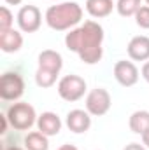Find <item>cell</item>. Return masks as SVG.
Returning <instances> with one entry per match:
<instances>
[{
    "mask_svg": "<svg viewBox=\"0 0 149 150\" xmlns=\"http://www.w3.org/2000/svg\"><path fill=\"white\" fill-rule=\"evenodd\" d=\"M104 28L95 21H84L82 26L74 28L67 33L65 45L69 51L77 52L81 61L86 65H95L102 59L104 49Z\"/></svg>",
    "mask_w": 149,
    "mask_h": 150,
    "instance_id": "6da1fadb",
    "label": "cell"
},
{
    "mask_svg": "<svg viewBox=\"0 0 149 150\" xmlns=\"http://www.w3.org/2000/svg\"><path fill=\"white\" fill-rule=\"evenodd\" d=\"M82 18V9L77 2H62L51 5L46 11V23L56 32H63L75 26Z\"/></svg>",
    "mask_w": 149,
    "mask_h": 150,
    "instance_id": "7a4b0ae2",
    "label": "cell"
},
{
    "mask_svg": "<svg viewBox=\"0 0 149 150\" xmlns=\"http://www.w3.org/2000/svg\"><path fill=\"white\" fill-rule=\"evenodd\" d=\"M35 110L28 103H14L7 110V120L9 124L18 131H27L35 122Z\"/></svg>",
    "mask_w": 149,
    "mask_h": 150,
    "instance_id": "3957f363",
    "label": "cell"
},
{
    "mask_svg": "<svg viewBox=\"0 0 149 150\" xmlns=\"http://www.w3.org/2000/svg\"><path fill=\"white\" fill-rule=\"evenodd\" d=\"M86 93V80L79 75H65L58 82V94L65 101H77Z\"/></svg>",
    "mask_w": 149,
    "mask_h": 150,
    "instance_id": "277c9868",
    "label": "cell"
},
{
    "mask_svg": "<svg viewBox=\"0 0 149 150\" xmlns=\"http://www.w3.org/2000/svg\"><path fill=\"white\" fill-rule=\"evenodd\" d=\"M25 91V82L21 79V75L16 72H7L2 75L0 79V96L5 101H12L18 100Z\"/></svg>",
    "mask_w": 149,
    "mask_h": 150,
    "instance_id": "5b68a950",
    "label": "cell"
},
{
    "mask_svg": "<svg viewBox=\"0 0 149 150\" xmlns=\"http://www.w3.org/2000/svg\"><path fill=\"white\" fill-rule=\"evenodd\" d=\"M111 108V94L104 87H97L86 96V110L91 115H105Z\"/></svg>",
    "mask_w": 149,
    "mask_h": 150,
    "instance_id": "8992f818",
    "label": "cell"
},
{
    "mask_svg": "<svg viewBox=\"0 0 149 150\" xmlns=\"http://www.w3.org/2000/svg\"><path fill=\"white\" fill-rule=\"evenodd\" d=\"M42 14L35 5H23L18 12V25L25 33H34L40 28Z\"/></svg>",
    "mask_w": 149,
    "mask_h": 150,
    "instance_id": "52a82bcc",
    "label": "cell"
},
{
    "mask_svg": "<svg viewBox=\"0 0 149 150\" xmlns=\"http://www.w3.org/2000/svg\"><path fill=\"white\" fill-rule=\"evenodd\" d=\"M114 77H116V80L121 86L130 87V86L137 84V80H139V70H137V67L132 61L121 59V61H117L114 65Z\"/></svg>",
    "mask_w": 149,
    "mask_h": 150,
    "instance_id": "ba28073f",
    "label": "cell"
},
{
    "mask_svg": "<svg viewBox=\"0 0 149 150\" xmlns=\"http://www.w3.org/2000/svg\"><path fill=\"white\" fill-rule=\"evenodd\" d=\"M91 113L88 110H70L67 113V127L72 131V133H86L91 126Z\"/></svg>",
    "mask_w": 149,
    "mask_h": 150,
    "instance_id": "9c48e42d",
    "label": "cell"
},
{
    "mask_svg": "<svg viewBox=\"0 0 149 150\" xmlns=\"http://www.w3.org/2000/svg\"><path fill=\"white\" fill-rule=\"evenodd\" d=\"M126 51H128V56L133 61H146V59H149V37H146V35L133 37L130 40Z\"/></svg>",
    "mask_w": 149,
    "mask_h": 150,
    "instance_id": "30bf717a",
    "label": "cell"
},
{
    "mask_svg": "<svg viewBox=\"0 0 149 150\" xmlns=\"http://www.w3.org/2000/svg\"><path fill=\"white\" fill-rule=\"evenodd\" d=\"M37 127L39 131L46 136H54L60 133L62 129V120L56 113L53 112H44L40 117L37 119Z\"/></svg>",
    "mask_w": 149,
    "mask_h": 150,
    "instance_id": "8fae6325",
    "label": "cell"
},
{
    "mask_svg": "<svg viewBox=\"0 0 149 150\" xmlns=\"http://www.w3.org/2000/svg\"><path fill=\"white\" fill-rule=\"evenodd\" d=\"M23 45V37L18 30L11 28L5 32H0V49L4 52H16Z\"/></svg>",
    "mask_w": 149,
    "mask_h": 150,
    "instance_id": "7c38bea8",
    "label": "cell"
},
{
    "mask_svg": "<svg viewBox=\"0 0 149 150\" xmlns=\"http://www.w3.org/2000/svg\"><path fill=\"white\" fill-rule=\"evenodd\" d=\"M62 67H63V59H62L60 52H56L53 49H46L39 54V68H46V70L60 74Z\"/></svg>",
    "mask_w": 149,
    "mask_h": 150,
    "instance_id": "4fadbf2b",
    "label": "cell"
},
{
    "mask_svg": "<svg viewBox=\"0 0 149 150\" xmlns=\"http://www.w3.org/2000/svg\"><path fill=\"white\" fill-rule=\"evenodd\" d=\"M114 9L112 0H86V11L93 18H105Z\"/></svg>",
    "mask_w": 149,
    "mask_h": 150,
    "instance_id": "5bb4252c",
    "label": "cell"
},
{
    "mask_svg": "<svg viewBox=\"0 0 149 150\" xmlns=\"http://www.w3.org/2000/svg\"><path fill=\"white\" fill-rule=\"evenodd\" d=\"M130 129L135 134H144L149 129V112L148 110H137L130 115Z\"/></svg>",
    "mask_w": 149,
    "mask_h": 150,
    "instance_id": "9a60e30c",
    "label": "cell"
},
{
    "mask_svg": "<svg viewBox=\"0 0 149 150\" xmlns=\"http://www.w3.org/2000/svg\"><path fill=\"white\" fill-rule=\"evenodd\" d=\"M25 147H27V150H47L49 149L47 136L42 134L40 131H32L25 138Z\"/></svg>",
    "mask_w": 149,
    "mask_h": 150,
    "instance_id": "2e32d148",
    "label": "cell"
},
{
    "mask_svg": "<svg viewBox=\"0 0 149 150\" xmlns=\"http://www.w3.org/2000/svg\"><path fill=\"white\" fill-rule=\"evenodd\" d=\"M140 2L142 0H117L116 9L123 18H130L137 14V11L140 9Z\"/></svg>",
    "mask_w": 149,
    "mask_h": 150,
    "instance_id": "e0dca14e",
    "label": "cell"
},
{
    "mask_svg": "<svg viewBox=\"0 0 149 150\" xmlns=\"http://www.w3.org/2000/svg\"><path fill=\"white\" fill-rule=\"evenodd\" d=\"M56 72H51V70H46V68H37L35 72V82H37L39 87H51L54 82H56Z\"/></svg>",
    "mask_w": 149,
    "mask_h": 150,
    "instance_id": "ac0fdd59",
    "label": "cell"
},
{
    "mask_svg": "<svg viewBox=\"0 0 149 150\" xmlns=\"http://www.w3.org/2000/svg\"><path fill=\"white\" fill-rule=\"evenodd\" d=\"M135 21L140 28L149 30V5H140V9L135 14Z\"/></svg>",
    "mask_w": 149,
    "mask_h": 150,
    "instance_id": "d6986e66",
    "label": "cell"
},
{
    "mask_svg": "<svg viewBox=\"0 0 149 150\" xmlns=\"http://www.w3.org/2000/svg\"><path fill=\"white\" fill-rule=\"evenodd\" d=\"M11 28H12V14L4 5V7H0V32L11 30Z\"/></svg>",
    "mask_w": 149,
    "mask_h": 150,
    "instance_id": "ffe728a7",
    "label": "cell"
},
{
    "mask_svg": "<svg viewBox=\"0 0 149 150\" xmlns=\"http://www.w3.org/2000/svg\"><path fill=\"white\" fill-rule=\"evenodd\" d=\"M123 150H146V149H144L140 143H130V145H126Z\"/></svg>",
    "mask_w": 149,
    "mask_h": 150,
    "instance_id": "44dd1931",
    "label": "cell"
},
{
    "mask_svg": "<svg viewBox=\"0 0 149 150\" xmlns=\"http://www.w3.org/2000/svg\"><path fill=\"white\" fill-rule=\"evenodd\" d=\"M142 77L146 79V82H149V61L144 63V67H142Z\"/></svg>",
    "mask_w": 149,
    "mask_h": 150,
    "instance_id": "7402d4cb",
    "label": "cell"
},
{
    "mask_svg": "<svg viewBox=\"0 0 149 150\" xmlns=\"http://www.w3.org/2000/svg\"><path fill=\"white\" fill-rule=\"evenodd\" d=\"M140 136H142V143H144V145L149 149V129L144 133V134H140Z\"/></svg>",
    "mask_w": 149,
    "mask_h": 150,
    "instance_id": "603a6c76",
    "label": "cell"
},
{
    "mask_svg": "<svg viewBox=\"0 0 149 150\" xmlns=\"http://www.w3.org/2000/svg\"><path fill=\"white\" fill-rule=\"evenodd\" d=\"M58 150H79L77 147H74V145H70V143H67V145H62Z\"/></svg>",
    "mask_w": 149,
    "mask_h": 150,
    "instance_id": "cb8c5ba5",
    "label": "cell"
},
{
    "mask_svg": "<svg viewBox=\"0 0 149 150\" xmlns=\"http://www.w3.org/2000/svg\"><path fill=\"white\" fill-rule=\"evenodd\" d=\"M7 4H12V5H18V4H21V0H5Z\"/></svg>",
    "mask_w": 149,
    "mask_h": 150,
    "instance_id": "d4e9b609",
    "label": "cell"
},
{
    "mask_svg": "<svg viewBox=\"0 0 149 150\" xmlns=\"http://www.w3.org/2000/svg\"><path fill=\"white\" fill-rule=\"evenodd\" d=\"M4 150H21V149H18V147H9V149H4Z\"/></svg>",
    "mask_w": 149,
    "mask_h": 150,
    "instance_id": "484cf974",
    "label": "cell"
},
{
    "mask_svg": "<svg viewBox=\"0 0 149 150\" xmlns=\"http://www.w3.org/2000/svg\"><path fill=\"white\" fill-rule=\"evenodd\" d=\"M146 2H148V5H149V0H146Z\"/></svg>",
    "mask_w": 149,
    "mask_h": 150,
    "instance_id": "4316f807",
    "label": "cell"
}]
</instances>
